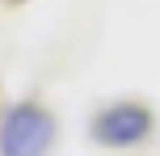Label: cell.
<instances>
[{"instance_id":"7a4b0ae2","label":"cell","mask_w":160,"mask_h":156,"mask_svg":"<svg viewBox=\"0 0 160 156\" xmlns=\"http://www.w3.org/2000/svg\"><path fill=\"white\" fill-rule=\"evenodd\" d=\"M152 131V114L143 106H110L97 114L93 123V135L110 148H127V143H139L143 135Z\"/></svg>"},{"instance_id":"6da1fadb","label":"cell","mask_w":160,"mask_h":156,"mask_svg":"<svg viewBox=\"0 0 160 156\" xmlns=\"http://www.w3.org/2000/svg\"><path fill=\"white\" fill-rule=\"evenodd\" d=\"M55 139V123L38 106H13L0 123V156H42Z\"/></svg>"}]
</instances>
